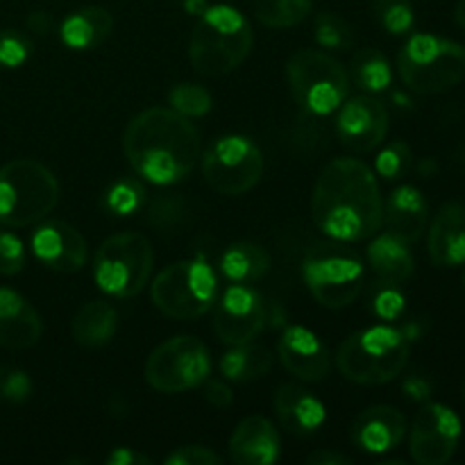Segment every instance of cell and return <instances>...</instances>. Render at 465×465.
<instances>
[{
  "label": "cell",
  "instance_id": "cell-1",
  "mask_svg": "<svg viewBox=\"0 0 465 465\" xmlns=\"http://www.w3.org/2000/svg\"><path fill=\"white\" fill-rule=\"evenodd\" d=\"M318 230L343 243L371 239L384 223V200L375 173L354 157L331 159L312 195Z\"/></svg>",
  "mask_w": 465,
  "mask_h": 465
},
{
  "label": "cell",
  "instance_id": "cell-2",
  "mask_svg": "<svg viewBox=\"0 0 465 465\" xmlns=\"http://www.w3.org/2000/svg\"><path fill=\"white\" fill-rule=\"evenodd\" d=\"M123 150L136 175L168 186L184 180L198 163L200 132L175 109L153 107L127 123Z\"/></svg>",
  "mask_w": 465,
  "mask_h": 465
},
{
  "label": "cell",
  "instance_id": "cell-3",
  "mask_svg": "<svg viewBox=\"0 0 465 465\" xmlns=\"http://www.w3.org/2000/svg\"><path fill=\"white\" fill-rule=\"evenodd\" d=\"M252 44L248 18L230 5H213L200 14L191 35V66L203 77L227 75L248 59Z\"/></svg>",
  "mask_w": 465,
  "mask_h": 465
},
{
  "label": "cell",
  "instance_id": "cell-4",
  "mask_svg": "<svg viewBox=\"0 0 465 465\" xmlns=\"http://www.w3.org/2000/svg\"><path fill=\"white\" fill-rule=\"evenodd\" d=\"M409 361V339L395 327L354 331L336 350V366L345 380L363 386L393 381Z\"/></svg>",
  "mask_w": 465,
  "mask_h": 465
},
{
  "label": "cell",
  "instance_id": "cell-5",
  "mask_svg": "<svg viewBox=\"0 0 465 465\" xmlns=\"http://www.w3.org/2000/svg\"><path fill=\"white\" fill-rule=\"evenodd\" d=\"M59 203V182L36 159H14L0 168V225L30 227Z\"/></svg>",
  "mask_w": 465,
  "mask_h": 465
},
{
  "label": "cell",
  "instance_id": "cell-6",
  "mask_svg": "<svg viewBox=\"0 0 465 465\" xmlns=\"http://www.w3.org/2000/svg\"><path fill=\"white\" fill-rule=\"evenodd\" d=\"M404 84L422 95H439L465 80V48L436 35H413L398 54Z\"/></svg>",
  "mask_w": 465,
  "mask_h": 465
},
{
  "label": "cell",
  "instance_id": "cell-7",
  "mask_svg": "<svg viewBox=\"0 0 465 465\" xmlns=\"http://www.w3.org/2000/svg\"><path fill=\"white\" fill-rule=\"evenodd\" d=\"M154 252L141 232H121L95 252L94 277L100 291L118 300L134 298L153 275Z\"/></svg>",
  "mask_w": 465,
  "mask_h": 465
},
{
  "label": "cell",
  "instance_id": "cell-8",
  "mask_svg": "<svg viewBox=\"0 0 465 465\" xmlns=\"http://www.w3.org/2000/svg\"><path fill=\"white\" fill-rule=\"evenodd\" d=\"M286 80L295 103L313 116H327L348 100L350 75L322 50H298L286 64Z\"/></svg>",
  "mask_w": 465,
  "mask_h": 465
},
{
  "label": "cell",
  "instance_id": "cell-9",
  "mask_svg": "<svg viewBox=\"0 0 465 465\" xmlns=\"http://www.w3.org/2000/svg\"><path fill=\"white\" fill-rule=\"evenodd\" d=\"M218 282L212 268L200 259L175 262L153 282V302L163 316L193 321L204 316L216 302Z\"/></svg>",
  "mask_w": 465,
  "mask_h": 465
},
{
  "label": "cell",
  "instance_id": "cell-10",
  "mask_svg": "<svg viewBox=\"0 0 465 465\" xmlns=\"http://www.w3.org/2000/svg\"><path fill=\"white\" fill-rule=\"evenodd\" d=\"M304 282L327 309H345L363 289V263L345 245H318L304 259Z\"/></svg>",
  "mask_w": 465,
  "mask_h": 465
},
{
  "label": "cell",
  "instance_id": "cell-11",
  "mask_svg": "<svg viewBox=\"0 0 465 465\" xmlns=\"http://www.w3.org/2000/svg\"><path fill=\"white\" fill-rule=\"evenodd\" d=\"M212 371L209 350L195 336H173L150 352L145 381L159 393H184L204 384Z\"/></svg>",
  "mask_w": 465,
  "mask_h": 465
},
{
  "label": "cell",
  "instance_id": "cell-12",
  "mask_svg": "<svg viewBox=\"0 0 465 465\" xmlns=\"http://www.w3.org/2000/svg\"><path fill=\"white\" fill-rule=\"evenodd\" d=\"M203 175L216 193L243 195L262 180L263 154L248 136H221L204 153Z\"/></svg>",
  "mask_w": 465,
  "mask_h": 465
},
{
  "label": "cell",
  "instance_id": "cell-13",
  "mask_svg": "<svg viewBox=\"0 0 465 465\" xmlns=\"http://www.w3.org/2000/svg\"><path fill=\"white\" fill-rule=\"evenodd\" d=\"M461 439V420L450 407L425 404L413 420L409 452L420 465H445L457 452Z\"/></svg>",
  "mask_w": 465,
  "mask_h": 465
},
{
  "label": "cell",
  "instance_id": "cell-14",
  "mask_svg": "<svg viewBox=\"0 0 465 465\" xmlns=\"http://www.w3.org/2000/svg\"><path fill=\"white\" fill-rule=\"evenodd\" d=\"M266 327V304L262 295L245 284H234L225 291L213 312V331L225 345L254 341Z\"/></svg>",
  "mask_w": 465,
  "mask_h": 465
},
{
  "label": "cell",
  "instance_id": "cell-15",
  "mask_svg": "<svg viewBox=\"0 0 465 465\" xmlns=\"http://www.w3.org/2000/svg\"><path fill=\"white\" fill-rule=\"evenodd\" d=\"M336 132L341 143L352 153L366 154L380 148L389 134V112L371 95H357L339 107Z\"/></svg>",
  "mask_w": 465,
  "mask_h": 465
},
{
  "label": "cell",
  "instance_id": "cell-16",
  "mask_svg": "<svg viewBox=\"0 0 465 465\" xmlns=\"http://www.w3.org/2000/svg\"><path fill=\"white\" fill-rule=\"evenodd\" d=\"M32 252L36 262L57 272H77L86 263V241L64 221H48L32 234Z\"/></svg>",
  "mask_w": 465,
  "mask_h": 465
},
{
  "label": "cell",
  "instance_id": "cell-17",
  "mask_svg": "<svg viewBox=\"0 0 465 465\" xmlns=\"http://www.w3.org/2000/svg\"><path fill=\"white\" fill-rule=\"evenodd\" d=\"M277 354H280L282 366L302 381H321L331 371L330 350L307 327H289L282 334Z\"/></svg>",
  "mask_w": 465,
  "mask_h": 465
},
{
  "label": "cell",
  "instance_id": "cell-18",
  "mask_svg": "<svg viewBox=\"0 0 465 465\" xmlns=\"http://www.w3.org/2000/svg\"><path fill=\"white\" fill-rule=\"evenodd\" d=\"M436 266L454 268L465 263V203L450 200L436 212L427 239Z\"/></svg>",
  "mask_w": 465,
  "mask_h": 465
},
{
  "label": "cell",
  "instance_id": "cell-19",
  "mask_svg": "<svg viewBox=\"0 0 465 465\" xmlns=\"http://www.w3.org/2000/svg\"><path fill=\"white\" fill-rule=\"evenodd\" d=\"M404 434H407V420L398 409L389 404L366 409L352 427L354 445L368 454L391 452L402 443Z\"/></svg>",
  "mask_w": 465,
  "mask_h": 465
},
{
  "label": "cell",
  "instance_id": "cell-20",
  "mask_svg": "<svg viewBox=\"0 0 465 465\" xmlns=\"http://www.w3.org/2000/svg\"><path fill=\"white\" fill-rule=\"evenodd\" d=\"M232 461L239 465H272L280 459V434L266 416H248L230 439Z\"/></svg>",
  "mask_w": 465,
  "mask_h": 465
},
{
  "label": "cell",
  "instance_id": "cell-21",
  "mask_svg": "<svg viewBox=\"0 0 465 465\" xmlns=\"http://www.w3.org/2000/svg\"><path fill=\"white\" fill-rule=\"evenodd\" d=\"M41 318L36 309L16 291L0 286V345L25 350L41 339Z\"/></svg>",
  "mask_w": 465,
  "mask_h": 465
},
{
  "label": "cell",
  "instance_id": "cell-22",
  "mask_svg": "<svg viewBox=\"0 0 465 465\" xmlns=\"http://www.w3.org/2000/svg\"><path fill=\"white\" fill-rule=\"evenodd\" d=\"M275 411L282 427L293 436H312L325 422V407L304 386L284 384L275 393Z\"/></svg>",
  "mask_w": 465,
  "mask_h": 465
},
{
  "label": "cell",
  "instance_id": "cell-23",
  "mask_svg": "<svg viewBox=\"0 0 465 465\" xmlns=\"http://www.w3.org/2000/svg\"><path fill=\"white\" fill-rule=\"evenodd\" d=\"M384 221L391 234L402 239L404 243H416L427 230L430 207L416 186H400L389 195L384 204Z\"/></svg>",
  "mask_w": 465,
  "mask_h": 465
},
{
  "label": "cell",
  "instance_id": "cell-24",
  "mask_svg": "<svg viewBox=\"0 0 465 465\" xmlns=\"http://www.w3.org/2000/svg\"><path fill=\"white\" fill-rule=\"evenodd\" d=\"M112 14L98 5H89V7L75 9L64 18L59 36H62L64 45L73 50H94L107 41V36L112 35Z\"/></svg>",
  "mask_w": 465,
  "mask_h": 465
},
{
  "label": "cell",
  "instance_id": "cell-25",
  "mask_svg": "<svg viewBox=\"0 0 465 465\" xmlns=\"http://www.w3.org/2000/svg\"><path fill=\"white\" fill-rule=\"evenodd\" d=\"M368 262H371L375 275L389 286L402 284L416 271V262H413L409 243H404L391 232L380 234L368 245Z\"/></svg>",
  "mask_w": 465,
  "mask_h": 465
},
{
  "label": "cell",
  "instance_id": "cell-26",
  "mask_svg": "<svg viewBox=\"0 0 465 465\" xmlns=\"http://www.w3.org/2000/svg\"><path fill=\"white\" fill-rule=\"evenodd\" d=\"M118 330V313L107 300H91L73 318V339L82 348H103Z\"/></svg>",
  "mask_w": 465,
  "mask_h": 465
},
{
  "label": "cell",
  "instance_id": "cell-27",
  "mask_svg": "<svg viewBox=\"0 0 465 465\" xmlns=\"http://www.w3.org/2000/svg\"><path fill=\"white\" fill-rule=\"evenodd\" d=\"M221 268L225 277L236 284H250L259 282L268 271H271V257L266 250L250 241L230 245L221 259Z\"/></svg>",
  "mask_w": 465,
  "mask_h": 465
},
{
  "label": "cell",
  "instance_id": "cell-28",
  "mask_svg": "<svg viewBox=\"0 0 465 465\" xmlns=\"http://www.w3.org/2000/svg\"><path fill=\"white\" fill-rule=\"evenodd\" d=\"M272 368V354L271 350L263 345L252 343H239L232 345L230 352L223 354L221 359V372L232 381H252L259 377L268 375Z\"/></svg>",
  "mask_w": 465,
  "mask_h": 465
},
{
  "label": "cell",
  "instance_id": "cell-29",
  "mask_svg": "<svg viewBox=\"0 0 465 465\" xmlns=\"http://www.w3.org/2000/svg\"><path fill=\"white\" fill-rule=\"evenodd\" d=\"M352 80L361 86L368 94H380V91L389 89L391 80H393V71L391 64L380 50L363 48L352 57Z\"/></svg>",
  "mask_w": 465,
  "mask_h": 465
},
{
  "label": "cell",
  "instance_id": "cell-30",
  "mask_svg": "<svg viewBox=\"0 0 465 465\" xmlns=\"http://www.w3.org/2000/svg\"><path fill=\"white\" fill-rule=\"evenodd\" d=\"M313 0H254V14L272 30L295 27L309 16Z\"/></svg>",
  "mask_w": 465,
  "mask_h": 465
},
{
  "label": "cell",
  "instance_id": "cell-31",
  "mask_svg": "<svg viewBox=\"0 0 465 465\" xmlns=\"http://www.w3.org/2000/svg\"><path fill=\"white\" fill-rule=\"evenodd\" d=\"M316 41L322 48L348 50L354 45V30L343 16L331 12H321L316 16Z\"/></svg>",
  "mask_w": 465,
  "mask_h": 465
},
{
  "label": "cell",
  "instance_id": "cell-32",
  "mask_svg": "<svg viewBox=\"0 0 465 465\" xmlns=\"http://www.w3.org/2000/svg\"><path fill=\"white\" fill-rule=\"evenodd\" d=\"M168 103L171 109H175L182 116H204L212 109L213 100L209 95L207 89L198 84H191V82H182V84L173 86L171 94H168Z\"/></svg>",
  "mask_w": 465,
  "mask_h": 465
},
{
  "label": "cell",
  "instance_id": "cell-33",
  "mask_svg": "<svg viewBox=\"0 0 465 465\" xmlns=\"http://www.w3.org/2000/svg\"><path fill=\"white\" fill-rule=\"evenodd\" d=\"M372 7H375L377 21L391 35H407L416 23L411 0H375Z\"/></svg>",
  "mask_w": 465,
  "mask_h": 465
},
{
  "label": "cell",
  "instance_id": "cell-34",
  "mask_svg": "<svg viewBox=\"0 0 465 465\" xmlns=\"http://www.w3.org/2000/svg\"><path fill=\"white\" fill-rule=\"evenodd\" d=\"M143 186L136 180H118L104 193V207L116 216H130L143 204Z\"/></svg>",
  "mask_w": 465,
  "mask_h": 465
},
{
  "label": "cell",
  "instance_id": "cell-35",
  "mask_svg": "<svg viewBox=\"0 0 465 465\" xmlns=\"http://www.w3.org/2000/svg\"><path fill=\"white\" fill-rule=\"evenodd\" d=\"M377 173H380L384 180H400V177L407 175L413 166V154L404 141H395V143L386 145L384 150L377 157Z\"/></svg>",
  "mask_w": 465,
  "mask_h": 465
},
{
  "label": "cell",
  "instance_id": "cell-36",
  "mask_svg": "<svg viewBox=\"0 0 465 465\" xmlns=\"http://www.w3.org/2000/svg\"><path fill=\"white\" fill-rule=\"evenodd\" d=\"M32 44L25 35L16 30H0V66L16 68L27 62Z\"/></svg>",
  "mask_w": 465,
  "mask_h": 465
},
{
  "label": "cell",
  "instance_id": "cell-37",
  "mask_svg": "<svg viewBox=\"0 0 465 465\" xmlns=\"http://www.w3.org/2000/svg\"><path fill=\"white\" fill-rule=\"evenodd\" d=\"M25 266V248L21 239L7 230H0V275H18Z\"/></svg>",
  "mask_w": 465,
  "mask_h": 465
},
{
  "label": "cell",
  "instance_id": "cell-38",
  "mask_svg": "<svg viewBox=\"0 0 465 465\" xmlns=\"http://www.w3.org/2000/svg\"><path fill=\"white\" fill-rule=\"evenodd\" d=\"M32 393L30 377L16 368H0V398L7 402H25Z\"/></svg>",
  "mask_w": 465,
  "mask_h": 465
},
{
  "label": "cell",
  "instance_id": "cell-39",
  "mask_svg": "<svg viewBox=\"0 0 465 465\" xmlns=\"http://www.w3.org/2000/svg\"><path fill=\"white\" fill-rule=\"evenodd\" d=\"M223 459L204 445H184L166 459V465H221Z\"/></svg>",
  "mask_w": 465,
  "mask_h": 465
},
{
  "label": "cell",
  "instance_id": "cell-40",
  "mask_svg": "<svg viewBox=\"0 0 465 465\" xmlns=\"http://www.w3.org/2000/svg\"><path fill=\"white\" fill-rule=\"evenodd\" d=\"M375 309H377V313H380L381 318H395V316H400V312H402V309H404L402 295L395 293L393 289L381 291V293L377 295Z\"/></svg>",
  "mask_w": 465,
  "mask_h": 465
},
{
  "label": "cell",
  "instance_id": "cell-41",
  "mask_svg": "<svg viewBox=\"0 0 465 465\" xmlns=\"http://www.w3.org/2000/svg\"><path fill=\"white\" fill-rule=\"evenodd\" d=\"M204 400L216 409H227L234 402V395H232L230 386H225L223 381H209L204 389Z\"/></svg>",
  "mask_w": 465,
  "mask_h": 465
},
{
  "label": "cell",
  "instance_id": "cell-42",
  "mask_svg": "<svg viewBox=\"0 0 465 465\" xmlns=\"http://www.w3.org/2000/svg\"><path fill=\"white\" fill-rule=\"evenodd\" d=\"M404 391H407L409 398L427 400L431 393V386L430 381L422 380V377H411V380H407V384H404Z\"/></svg>",
  "mask_w": 465,
  "mask_h": 465
},
{
  "label": "cell",
  "instance_id": "cell-43",
  "mask_svg": "<svg viewBox=\"0 0 465 465\" xmlns=\"http://www.w3.org/2000/svg\"><path fill=\"white\" fill-rule=\"evenodd\" d=\"M307 463L309 465H341V463H352V459L339 452H313L307 457Z\"/></svg>",
  "mask_w": 465,
  "mask_h": 465
},
{
  "label": "cell",
  "instance_id": "cell-44",
  "mask_svg": "<svg viewBox=\"0 0 465 465\" xmlns=\"http://www.w3.org/2000/svg\"><path fill=\"white\" fill-rule=\"evenodd\" d=\"M112 465H136V463H150L148 459L141 457V454L132 452V450H114L107 459Z\"/></svg>",
  "mask_w": 465,
  "mask_h": 465
},
{
  "label": "cell",
  "instance_id": "cell-45",
  "mask_svg": "<svg viewBox=\"0 0 465 465\" xmlns=\"http://www.w3.org/2000/svg\"><path fill=\"white\" fill-rule=\"evenodd\" d=\"M50 25H53V18H50L45 12H32L30 16H27V27L35 32H41V35L48 32Z\"/></svg>",
  "mask_w": 465,
  "mask_h": 465
},
{
  "label": "cell",
  "instance_id": "cell-46",
  "mask_svg": "<svg viewBox=\"0 0 465 465\" xmlns=\"http://www.w3.org/2000/svg\"><path fill=\"white\" fill-rule=\"evenodd\" d=\"M177 3H180L189 14H198V16L209 7L207 0H177Z\"/></svg>",
  "mask_w": 465,
  "mask_h": 465
},
{
  "label": "cell",
  "instance_id": "cell-47",
  "mask_svg": "<svg viewBox=\"0 0 465 465\" xmlns=\"http://www.w3.org/2000/svg\"><path fill=\"white\" fill-rule=\"evenodd\" d=\"M454 18H457L459 25L465 30V0H459L457 7H454Z\"/></svg>",
  "mask_w": 465,
  "mask_h": 465
},
{
  "label": "cell",
  "instance_id": "cell-48",
  "mask_svg": "<svg viewBox=\"0 0 465 465\" xmlns=\"http://www.w3.org/2000/svg\"><path fill=\"white\" fill-rule=\"evenodd\" d=\"M463 284H465V275H463Z\"/></svg>",
  "mask_w": 465,
  "mask_h": 465
}]
</instances>
